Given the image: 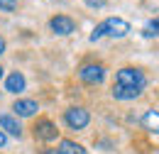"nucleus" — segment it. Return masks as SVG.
I'll return each instance as SVG.
<instances>
[{"label": "nucleus", "instance_id": "1", "mask_svg": "<svg viewBox=\"0 0 159 154\" xmlns=\"http://www.w3.org/2000/svg\"><path fill=\"white\" fill-rule=\"evenodd\" d=\"M132 32V27H130V22L122 17H108L103 20L100 25H96V29H93V34H91V42H98L100 37H113V39H122L127 37Z\"/></svg>", "mask_w": 159, "mask_h": 154}, {"label": "nucleus", "instance_id": "2", "mask_svg": "<svg viewBox=\"0 0 159 154\" xmlns=\"http://www.w3.org/2000/svg\"><path fill=\"white\" fill-rule=\"evenodd\" d=\"M115 83H120V86H130V88H137V91H144L147 76H144V71L137 69V66H120L118 71H115Z\"/></svg>", "mask_w": 159, "mask_h": 154}, {"label": "nucleus", "instance_id": "3", "mask_svg": "<svg viewBox=\"0 0 159 154\" xmlns=\"http://www.w3.org/2000/svg\"><path fill=\"white\" fill-rule=\"evenodd\" d=\"M105 74H108V69H105L100 61H83L79 66V71H76V76H79L86 86H100V83L105 81Z\"/></svg>", "mask_w": 159, "mask_h": 154}, {"label": "nucleus", "instance_id": "4", "mask_svg": "<svg viewBox=\"0 0 159 154\" xmlns=\"http://www.w3.org/2000/svg\"><path fill=\"white\" fill-rule=\"evenodd\" d=\"M32 137L37 139V142H54L57 137H59V130H57V125H54V120L52 117H37L34 120V125H32Z\"/></svg>", "mask_w": 159, "mask_h": 154}, {"label": "nucleus", "instance_id": "5", "mask_svg": "<svg viewBox=\"0 0 159 154\" xmlns=\"http://www.w3.org/2000/svg\"><path fill=\"white\" fill-rule=\"evenodd\" d=\"M64 122L71 127V130H86L88 122H91V113L81 105H71L64 110Z\"/></svg>", "mask_w": 159, "mask_h": 154}, {"label": "nucleus", "instance_id": "6", "mask_svg": "<svg viewBox=\"0 0 159 154\" xmlns=\"http://www.w3.org/2000/svg\"><path fill=\"white\" fill-rule=\"evenodd\" d=\"M49 29H52L54 34H61V37L74 34V32H76V20L69 17V15H54V17L49 20Z\"/></svg>", "mask_w": 159, "mask_h": 154}, {"label": "nucleus", "instance_id": "7", "mask_svg": "<svg viewBox=\"0 0 159 154\" xmlns=\"http://www.w3.org/2000/svg\"><path fill=\"white\" fill-rule=\"evenodd\" d=\"M12 110H15L17 117H32V115H37L39 105H37V100H32V98H17V100L12 103Z\"/></svg>", "mask_w": 159, "mask_h": 154}, {"label": "nucleus", "instance_id": "8", "mask_svg": "<svg viewBox=\"0 0 159 154\" xmlns=\"http://www.w3.org/2000/svg\"><path fill=\"white\" fill-rule=\"evenodd\" d=\"M27 88V78L22 76L20 71H12L10 76L5 78V91L7 93H22Z\"/></svg>", "mask_w": 159, "mask_h": 154}, {"label": "nucleus", "instance_id": "9", "mask_svg": "<svg viewBox=\"0 0 159 154\" xmlns=\"http://www.w3.org/2000/svg\"><path fill=\"white\" fill-rule=\"evenodd\" d=\"M0 130H5L7 135L17 137V139L22 137V125L17 122V117H15V115H7V113L0 115Z\"/></svg>", "mask_w": 159, "mask_h": 154}, {"label": "nucleus", "instance_id": "10", "mask_svg": "<svg viewBox=\"0 0 159 154\" xmlns=\"http://www.w3.org/2000/svg\"><path fill=\"white\" fill-rule=\"evenodd\" d=\"M113 98L115 100H135V98L142 96V91H137V88H130V86H120V83H113Z\"/></svg>", "mask_w": 159, "mask_h": 154}, {"label": "nucleus", "instance_id": "11", "mask_svg": "<svg viewBox=\"0 0 159 154\" xmlns=\"http://www.w3.org/2000/svg\"><path fill=\"white\" fill-rule=\"evenodd\" d=\"M142 127L149 130V132H154V135H159V110H147L142 115Z\"/></svg>", "mask_w": 159, "mask_h": 154}, {"label": "nucleus", "instance_id": "12", "mask_svg": "<svg viewBox=\"0 0 159 154\" xmlns=\"http://www.w3.org/2000/svg\"><path fill=\"white\" fill-rule=\"evenodd\" d=\"M59 149H61L64 154H86V149L81 147L79 142H74V139H61Z\"/></svg>", "mask_w": 159, "mask_h": 154}, {"label": "nucleus", "instance_id": "13", "mask_svg": "<svg viewBox=\"0 0 159 154\" xmlns=\"http://www.w3.org/2000/svg\"><path fill=\"white\" fill-rule=\"evenodd\" d=\"M142 34L147 39H152V37H159V17H152L144 27H142Z\"/></svg>", "mask_w": 159, "mask_h": 154}, {"label": "nucleus", "instance_id": "14", "mask_svg": "<svg viewBox=\"0 0 159 154\" xmlns=\"http://www.w3.org/2000/svg\"><path fill=\"white\" fill-rule=\"evenodd\" d=\"M20 7V0H0V10L2 12H15Z\"/></svg>", "mask_w": 159, "mask_h": 154}, {"label": "nucleus", "instance_id": "15", "mask_svg": "<svg viewBox=\"0 0 159 154\" xmlns=\"http://www.w3.org/2000/svg\"><path fill=\"white\" fill-rule=\"evenodd\" d=\"M88 7H105V0H86Z\"/></svg>", "mask_w": 159, "mask_h": 154}, {"label": "nucleus", "instance_id": "16", "mask_svg": "<svg viewBox=\"0 0 159 154\" xmlns=\"http://www.w3.org/2000/svg\"><path fill=\"white\" fill-rule=\"evenodd\" d=\"M42 154H64V152H61L59 147H49V149H44Z\"/></svg>", "mask_w": 159, "mask_h": 154}, {"label": "nucleus", "instance_id": "17", "mask_svg": "<svg viewBox=\"0 0 159 154\" xmlns=\"http://www.w3.org/2000/svg\"><path fill=\"white\" fill-rule=\"evenodd\" d=\"M5 144H7V137H5V132L0 130V147H5Z\"/></svg>", "mask_w": 159, "mask_h": 154}, {"label": "nucleus", "instance_id": "18", "mask_svg": "<svg viewBox=\"0 0 159 154\" xmlns=\"http://www.w3.org/2000/svg\"><path fill=\"white\" fill-rule=\"evenodd\" d=\"M5 47H7V44H5V39L0 37V54H5Z\"/></svg>", "mask_w": 159, "mask_h": 154}, {"label": "nucleus", "instance_id": "19", "mask_svg": "<svg viewBox=\"0 0 159 154\" xmlns=\"http://www.w3.org/2000/svg\"><path fill=\"white\" fill-rule=\"evenodd\" d=\"M2 71H5V69H2V66H0V78H2Z\"/></svg>", "mask_w": 159, "mask_h": 154}]
</instances>
